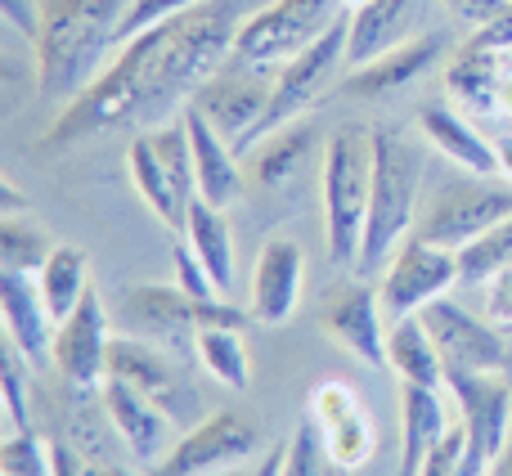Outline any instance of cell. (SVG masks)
Instances as JSON below:
<instances>
[{"label":"cell","mask_w":512,"mask_h":476,"mask_svg":"<svg viewBox=\"0 0 512 476\" xmlns=\"http://www.w3.org/2000/svg\"><path fill=\"white\" fill-rule=\"evenodd\" d=\"M261 5L265 0H203L185 14H171L126 36L104 77L59 108L36 149L63 153L90 135L126 131V126L149 131L180 117L194 90L234 54V36Z\"/></svg>","instance_id":"obj_1"},{"label":"cell","mask_w":512,"mask_h":476,"mask_svg":"<svg viewBox=\"0 0 512 476\" xmlns=\"http://www.w3.org/2000/svg\"><path fill=\"white\" fill-rule=\"evenodd\" d=\"M131 0H41V27L32 36L36 86L50 104L86 95L113 54L122 50V23Z\"/></svg>","instance_id":"obj_2"},{"label":"cell","mask_w":512,"mask_h":476,"mask_svg":"<svg viewBox=\"0 0 512 476\" xmlns=\"http://www.w3.org/2000/svg\"><path fill=\"white\" fill-rule=\"evenodd\" d=\"M423 180L427 158L423 144L400 126H373V198H369V225H364L360 261L355 274L378 279L396 247L414 234L418 207H423Z\"/></svg>","instance_id":"obj_3"},{"label":"cell","mask_w":512,"mask_h":476,"mask_svg":"<svg viewBox=\"0 0 512 476\" xmlns=\"http://www.w3.org/2000/svg\"><path fill=\"white\" fill-rule=\"evenodd\" d=\"M373 198V131L342 126L324 144V167H319V207H324V243L328 261L355 270L369 225Z\"/></svg>","instance_id":"obj_4"},{"label":"cell","mask_w":512,"mask_h":476,"mask_svg":"<svg viewBox=\"0 0 512 476\" xmlns=\"http://www.w3.org/2000/svg\"><path fill=\"white\" fill-rule=\"evenodd\" d=\"M126 171H131V185L144 198V207L167 230H185L189 207L198 203L194 144H189L185 113L162 126H149V131H135L131 149H126Z\"/></svg>","instance_id":"obj_5"},{"label":"cell","mask_w":512,"mask_h":476,"mask_svg":"<svg viewBox=\"0 0 512 476\" xmlns=\"http://www.w3.org/2000/svg\"><path fill=\"white\" fill-rule=\"evenodd\" d=\"M122 319L135 337L180 351L185 342L194 346L203 328H248L252 310L234 306L230 297L194 301L180 283H135L122 292Z\"/></svg>","instance_id":"obj_6"},{"label":"cell","mask_w":512,"mask_h":476,"mask_svg":"<svg viewBox=\"0 0 512 476\" xmlns=\"http://www.w3.org/2000/svg\"><path fill=\"white\" fill-rule=\"evenodd\" d=\"M512 216V185L499 176H441L432 185V194L418 207L414 234H423L427 243H441L450 252L468 247L472 238H481L490 225H499Z\"/></svg>","instance_id":"obj_7"},{"label":"cell","mask_w":512,"mask_h":476,"mask_svg":"<svg viewBox=\"0 0 512 476\" xmlns=\"http://www.w3.org/2000/svg\"><path fill=\"white\" fill-rule=\"evenodd\" d=\"M108 378H122L126 387H135L140 396H149L162 414H171L180 423V432L207 418V400L198 391L194 373L185 369V355L167 351V346L149 342V337H113L108 351Z\"/></svg>","instance_id":"obj_8"},{"label":"cell","mask_w":512,"mask_h":476,"mask_svg":"<svg viewBox=\"0 0 512 476\" xmlns=\"http://www.w3.org/2000/svg\"><path fill=\"white\" fill-rule=\"evenodd\" d=\"M346 18V0H265L234 36V59L279 68Z\"/></svg>","instance_id":"obj_9"},{"label":"cell","mask_w":512,"mask_h":476,"mask_svg":"<svg viewBox=\"0 0 512 476\" xmlns=\"http://www.w3.org/2000/svg\"><path fill=\"white\" fill-rule=\"evenodd\" d=\"M270 95H274V68H261V63L234 59L230 54V59L194 90L189 108L203 113L239 153H248L256 144V131H261V122H265Z\"/></svg>","instance_id":"obj_10"},{"label":"cell","mask_w":512,"mask_h":476,"mask_svg":"<svg viewBox=\"0 0 512 476\" xmlns=\"http://www.w3.org/2000/svg\"><path fill=\"white\" fill-rule=\"evenodd\" d=\"M256 454H261V427L239 409H221V414H207L203 423L185 427L180 441L167 450V459L149 468V476H221Z\"/></svg>","instance_id":"obj_11"},{"label":"cell","mask_w":512,"mask_h":476,"mask_svg":"<svg viewBox=\"0 0 512 476\" xmlns=\"http://www.w3.org/2000/svg\"><path fill=\"white\" fill-rule=\"evenodd\" d=\"M418 319L432 333L445 373H504L508 351H512L508 328L490 324L486 315H472L468 306H459L450 297L427 301L418 310Z\"/></svg>","instance_id":"obj_12"},{"label":"cell","mask_w":512,"mask_h":476,"mask_svg":"<svg viewBox=\"0 0 512 476\" xmlns=\"http://www.w3.org/2000/svg\"><path fill=\"white\" fill-rule=\"evenodd\" d=\"M450 288H459V252L427 243L423 234H409L387 261V270L378 274V297L387 319L418 315L427 301L450 297Z\"/></svg>","instance_id":"obj_13"},{"label":"cell","mask_w":512,"mask_h":476,"mask_svg":"<svg viewBox=\"0 0 512 476\" xmlns=\"http://www.w3.org/2000/svg\"><path fill=\"white\" fill-rule=\"evenodd\" d=\"M342 68H346V18L328 36H319L310 50L292 54L288 63L274 68V95H270V108H265V122H261V131H256V140L288 122H297L315 99H324V90L333 86Z\"/></svg>","instance_id":"obj_14"},{"label":"cell","mask_w":512,"mask_h":476,"mask_svg":"<svg viewBox=\"0 0 512 476\" xmlns=\"http://www.w3.org/2000/svg\"><path fill=\"white\" fill-rule=\"evenodd\" d=\"M324 333L342 346L346 355H355L369 369H387V310H382L378 283H369L364 274L342 279L324 292V310H319Z\"/></svg>","instance_id":"obj_15"},{"label":"cell","mask_w":512,"mask_h":476,"mask_svg":"<svg viewBox=\"0 0 512 476\" xmlns=\"http://www.w3.org/2000/svg\"><path fill=\"white\" fill-rule=\"evenodd\" d=\"M113 328H108L104 297L95 288L81 297V306L68 319H59L50 346V373H59L72 387H104L108 351H113Z\"/></svg>","instance_id":"obj_16"},{"label":"cell","mask_w":512,"mask_h":476,"mask_svg":"<svg viewBox=\"0 0 512 476\" xmlns=\"http://www.w3.org/2000/svg\"><path fill=\"white\" fill-rule=\"evenodd\" d=\"M99 400H104V414H108V423H113L117 441L131 450L135 463H144V472H149L153 463L167 459V450L180 441L176 418L162 414L149 396H140L135 387H126L122 378H104Z\"/></svg>","instance_id":"obj_17"},{"label":"cell","mask_w":512,"mask_h":476,"mask_svg":"<svg viewBox=\"0 0 512 476\" xmlns=\"http://www.w3.org/2000/svg\"><path fill=\"white\" fill-rule=\"evenodd\" d=\"M306 414L319 423L328 450H333V459L346 472H360L373 459L378 432H373L369 405L355 396V387H346V382H319L306 400Z\"/></svg>","instance_id":"obj_18"},{"label":"cell","mask_w":512,"mask_h":476,"mask_svg":"<svg viewBox=\"0 0 512 476\" xmlns=\"http://www.w3.org/2000/svg\"><path fill=\"white\" fill-rule=\"evenodd\" d=\"M301 283H306V256L301 243L288 234H274L261 243L252 265V283H248V310L256 324L279 328L292 319L301 301Z\"/></svg>","instance_id":"obj_19"},{"label":"cell","mask_w":512,"mask_h":476,"mask_svg":"<svg viewBox=\"0 0 512 476\" xmlns=\"http://www.w3.org/2000/svg\"><path fill=\"white\" fill-rule=\"evenodd\" d=\"M445 50H450V36L445 32H418V36H409L405 45H396V50L351 68L342 90L346 95H360V99H378V95H391V90H405V86H414L418 77H427V72L445 59Z\"/></svg>","instance_id":"obj_20"},{"label":"cell","mask_w":512,"mask_h":476,"mask_svg":"<svg viewBox=\"0 0 512 476\" xmlns=\"http://www.w3.org/2000/svg\"><path fill=\"white\" fill-rule=\"evenodd\" d=\"M0 319H5V342H14L36 369L50 364L54 328L59 324H54L50 306H45L36 274L0 270Z\"/></svg>","instance_id":"obj_21"},{"label":"cell","mask_w":512,"mask_h":476,"mask_svg":"<svg viewBox=\"0 0 512 476\" xmlns=\"http://www.w3.org/2000/svg\"><path fill=\"white\" fill-rule=\"evenodd\" d=\"M423 0H369L346 9V72L418 36Z\"/></svg>","instance_id":"obj_22"},{"label":"cell","mask_w":512,"mask_h":476,"mask_svg":"<svg viewBox=\"0 0 512 476\" xmlns=\"http://www.w3.org/2000/svg\"><path fill=\"white\" fill-rule=\"evenodd\" d=\"M185 122H189V144H194V176H198V198L212 207H234L248 189V176H243L239 158L243 153L207 122L203 113L185 108Z\"/></svg>","instance_id":"obj_23"},{"label":"cell","mask_w":512,"mask_h":476,"mask_svg":"<svg viewBox=\"0 0 512 476\" xmlns=\"http://www.w3.org/2000/svg\"><path fill=\"white\" fill-rule=\"evenodd\" d=\"M418 135L432 144L441 158H450L459 171L472 176H499V158H495V140L477 131L468 113H459L454 104H423L418 108Z\"/></svg>","instance_id":"obj_24"},{"label":"cell","mask_w":512,"mask_h":476,"mask_svg":"<svg viewBox=\"0 0 512 476\" xmlns=\"http://www.w3.org/2000/svg\"><path fill=\"white\" fill-rule=\"evenodd\" d=\"M508 77V54L490 50V45L472 41L445 63V90L454 104H463V113H499V90Z\"/></svg>","instance_id":"obj_25"},{"label":"cell","mask_w":512,"mask_h":476,"mask_svg":"<svg viewBox=\"0 0 512 476\" xmlns=\"http://www.w3.org/2000/svg\"><path fill=\"white\" fill-rule=\"evenodd\" d=\"M450 432V409L436 387H409L400 382V468L396 476H418L436 441Z\"/></svg>","instance_id":"obj_26"},{"label":"cell","mask_w":512,"mask_h":476,"mask_svg":"<svg viewBox=\"0 0 512 476\" xmlns=\"http://www.w3.org/2000/svg\"><path fill=\"white\" fill-rule=\"evenodd\" d=\"M387 369L409 387H436L445 391V364L436 355V342L418 315L391 319L387 328Z\"/></svg>","instance_id":"obj_27"},{"label":"cell","mask_w":512,"mask_h":476,"mask_svg":"<svg viewBox=\"0 0 512 476\" xmlns=\"http://www.w3.org/2000/svg\"><path fill=\"white\" fill-rule=\"evenodd\" d=\"M180 234H185V243L194 247L198 261L207 265L216 292H221V297H230V288H234V234H230V225H225V212L198 198V203L189 207L185 230H180Z\"/></svg>","instance_id":"obj_28"},{"label":"cell","mask_w":512,"mask_h":476,"mask_svg":"<svg viewBox=\"0 0 512 476\" xmlns=\"http://www.w3.org/2000/svg\"><path fill=\"white\" fill-rule=\"evenodd\" d=\"M315 140H319V131L306 122H288V126H279V131L261 135V140L252 144V180L265 189L288 185L301 171V162L310 158Z\"/></svg>","instance_id":"obj_29"},{"label":"cell","mask_w":512,"mask_h":476,"mask_svg":"<svg viewBox=\"0 0 512 476\" xmlns=\"http://www.w3.org/2000/svg\"><path fill=\"white\" fill-rule=\"evenodd\" d=\"M36 283H41V297H45V306H50L54 324H59V319H68L72 310L81 306V297L95 288V283H90V256H86V247L59 243L50 252V261L36 270Z\"/></svg>","instance_id":"obj_30"},{"label":"cell","mask_w":512,"mask_h":476,"mask_svg":"<svg viewBox=\"0 0 512 476\" xmlns=\"http://www.w3.org/2000/svg\"><path fill=\"white\" fill-rule=\"evenodd\" d=\"M194 360L203 373L225 391H248L252 387V355L243 342V328H203L194 337Z\"/></svg>","instance_id":"obj_31"},{"label":"cell","mask_w":512,"mask_h":476,"mask_svg":"<svg viewBox=\"0 0 512 476\" xmlns=\"http://www.w3.org/2000/svg\"><path fill=\"white\" fill-rule=\"evenodd\" d=\"M54 247H59V238L50 234V225H45L36 212L0 216V270L36 274L45 261H50Z\"/></svg>","instance_id":"obj_32"},{"label":"cell","mask_w":512,"mask_h":476,"mask_svg":"<svg viewBox=\"0 0 512 476\" xmlns=\"http://www.w3.org/2000/svg\"><path fill=\"white\" fill-rule=\"evenodd\" d=\"M36 364L5 342L0 355V391H5V423L9 432H36Z\"/></svg>","instance_id":"obj_33"},{"label":"cell","mask_w":512,"mask_h":476,"mask_svg":"<svg viewBox=\"0 0 512 476\" xmlns=\"http://www.w3.org/2000/svg\"><path fill=\"white\" fill-rule=\"evenodd\" d=\"M512 265V216L499 225H490L481 238H472L468 247H459V288H481L490 274H499Z\"/></svg>","instance_id":"obj_34"},{"label":"cell","mask_w":512,"mask_h":476,"mask_svg":"<svg viewBox=\"0 0 512 476\" xmlns=\"http://www.w3.org/2000/svg\"><path fill=\"white\" fill-rule=\"evenodd\" d=\"M283 476H351V472L333 459L319 423L306 414L297 423V432H292V441L283 445Z\"/></svg>","instance_id":"obj_35"},{"label":"cell","mask_w":512,"mask_h":476,"mask_svg":"<svg viewBox=\"0 0 512 476\" xmlns=\"http://www.w3.org/2000/svg\"><path fill=\"white\" fill-rule=\"evenodd\" d=\"M0 476H59L45 432H9L0 445Z\"/></svg>","instance_id":"obj_36"},{"label":"cell","mask_w":512,"mask_h":476,"mask_svg":"<svg viewBox=\"0 0 512 476\" xmlns=\"http://www.w3.org/2000/svg\"><path fill=\"white\" fill-rule=\"evenodd\" d=\"M45 441H50L54 472H59V476H149V472L122 468V463L104 459V454H86V450H77L72 441H54V436H45Z\"/></svg>","instance_id":"obj_37"},{"label":"cell","mask_w":512,"mask_h":476,"mask_svg":"<svg viewBox=\"0 0 512 476\" xmlns=\"http://www.w3.org/2000/svg\"><path fill=\"white\" fill-rule=\"evenodd\" d=\"M171 265H176V283H180V288H185L194 301L221 297V292H216V283H212V274H207V265L198 261L189 243H176V247H171Z\"/></svg>","instance_id":"obj_38"},{"label":"cell","mask_w":512,"mask_h":476,"mask_svg":"<svg viewBox=\"0 0 512 476\" xmlns=\"http://www.w3.org/2000/svg\"><path fill=\"white\" fill-rule=\"evenodd\" d=\"M481 315L512 333V265H504L499 274H490L481 283Z\"/></svg>","instance_id":"obj_39"},{"label":"cell","mask_w":512,"mask_h":476,"mask_svg":"<svg viewBox=\"0 0 512 476\" xmlns=\"http://www.w3.org/2000/svg\"><path fill=\"white\" fill-rule=\"evenodd\" d=\"M194 5H203V0H131L126 23H122V41L144 32V27L162 23V18H171V14H185V9H194Z\"/></svg>","instance_id":"obj_40"},{"label":"cell","mask_w":512,"mask_h":476,"mask_svg":"<svg viewBox=\"0 0 512 476\" xmlns=\"http://www.w3.org/2000/svg\"><path fill=\"white\" fill-rule=\"evenodd\" d=\"M445 9H450L454 18H459L468 32H481V27H490L499 14L508 9V0H441Z\"/></svg>","instance_id":"obj_41"},{"label":"cell","mask_w":512,"mask_h":476,"mask_svg":"<svg viewBox=\"0 0 512 476\" xmlns=\"http://www.w3.org/2000/svg\"><path fill=\"white\" fill-rule=\"evenodd\" d=\"M0 14H5L9 27H18L32 41L36 27H41V0H0Z\"/></svg>","instance_id":"obj_42"},{"label":"cell","mask_w":512,"mask_h":476,"mask_svg":"<svg viewBox=\"0 0 512 476\" xmlns=\"http://www.w3.org/2000/svg\"><path fill=\"white\" fill-rule=\"evenodd\" d=\"M472 41L490 45V50H504V54H512V0H508V9L495 18V23L481 27V32H472Z\"/></svg>","instance_id":"obj_43"},{"label":"cell","mask_w":512,"mask_h":476,"mask_svg":"<svg viewBox=\"0 0 512 476\" xmlns=\"http://www.w3.org/2000/svg\"><path fill=\"white\" fill-rule=\"evenodd\" d=\"M23 212H32V203L18 194L14 180H5V185H0V216H23Z\"/></svg>","instance_id":"obj_44"},{"label":"cell","mask_w":512,"mask_h":476,"mask_svg":"<svg viewBox=\"0 0 512 476\" xmlns=\"http://www.w3.org/2000/svg\"><path fill=\"white\" fill-rule=\"evenodd\" d=\"M239 476H283V445H270V450L256 459V468L239 472Z\"/></svg>","instance_id":"obj_45"},{"label":"cell","mask_w":512,"mask_h":476,"mask_svg":"<svg viewBox=\"0 0 512 476\" xmlns=\"http://www.w3.org/2000/svg\"><path fill=\"white\" fill-rule=\"evenodd\" d=\"M495 158H499V180H508L512 185V131L495 140Z\"/></svg>","instance_id":"obj_46"},{"label":"cell","mask_w":512,"mask_h":476,"mask_svg":"<svg viewBox=\"0 0 512 476\" xmlns=\"http://www.w3.org/2000/svg\"><path fill=\"white\" fill-rule=\"evenodd\" d=\"M486 476H512V436H508V445L499 450V459L490 463V472Z\"/></svg>","instance_id":"obj_47"},{"label":"cell","mask_w":512,"mask_h":476,"mask_svg":"<svg viewBox=\"0 0 512 476\" xmlns=\"http://www.w3.org/2000/svg\"><path fill=\"white\" fill-rule=\"evenodd\" d=\"M499 113L512 117V68H508V77H504V90H499Z\"/></svg>","instance_id":"obj_48"},{"label":"cell","mask_w":512,"mask_h":476,"mask_svg":"<svg viewBox=\"0 0 512 476\" xmlns=\"http://www.w3.org/2000/svg\"><path fill=\"white\" fill-rule=\"evenodd\" d=\"M355 5H369V0H346V9H355Z\"/></svg>","instance_id":"obj_49"},{"label":"cell","mask_w":512,"mask_h":476,"mask_svg":"<svg viewBox=\"0 0 512 476\" xmlns=\"http://www.w3.org/2000/svg\"><path fill=\"white\" fill-rule=\"evenodd\" d=\"M221 476H239V472H221Z\"/></svg>","instance_id":"obj_50"}]
</instances>
